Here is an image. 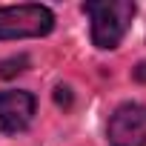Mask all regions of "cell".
Listing matches in <instances>:
<instances>
[{
    "label": "cell",
    "mask_w": 146,
    "mask_h": 146,
    "mask_svg": "<svg viewBox=\"0 0 146 146\" xmlns=\"http://www.w3.org/2000/svg\"><path fill=\"white\" fill-rule=\"evenodd\" d=\"M112 146H143L146 143V106L123 103L115 109L106 126Z\"/></svg>",
    "instance_id": "3"
},
{
    "label": "cell",
    "mask_w": 146,
    "mask_h": 146,
    "mask_svg": "<svg viewBox=\"0 0 146 146\" xmlns=\"http://www.w3.org/2000/svg\"><path fill=\"white\" fill-rule=\"evenodd\" d=\"M52 29H54V15L46 6H37V3L0 6V40L43 37Z\"/></svg>",
    "instance_id": "2"
},
{
    "label": "cell",
    "mask_w": 146,
    "mask_h": 146,
    "mask_svg": "<svg viewBox=\"0 0 146 146\" xmlns=\"http://www.w3.org/2000/svg\"><path fill=\"white\" fill-rule=\"evenodd\" d=\"M132 75H135V80H140V83H146V63H140L135 72H132Z\"/></svg>",
    "instance_id": "6"
},
{
    "label": "cell",
    "mask_w": 146,
    "mask_h": 146,
    "mask_svg": "<svg viewBox=\"0 0 146 146\" xmlns=\"http://www.w3.org/2000/svg\"><path fill=\"white\" fill-rule=\"evenodd\" d=\"M83 12L92 17V43L98 49H115L129 32L135 3L132 0H98V3H86Z\"/></svg>",
    "instance_id": "1"
},
{
    "label": "cell",
    "mask_w": 146,
    "mask_h": 146,
    "mask_svg": "<svg viewBox=\"0 0 146 146\" xmlns=\"http://www.w3.org/2000/svg\"><path fill=\"white\" fill-rule=\"evenodd\" d=\"M26 69H29V57L26 54L9 57V60L0 63V78H15V75H20V72H26Z\"/></svg>",
    "instance_id": "5"
},
{
    "label": "cell",
    "mask_w": 146,
    "mask_h": 146,
    "mask_svg": "<svg viewBox=\"0 0 146 146\" xmlns=\"http://www.w3.org/2000/svg\"><path fill=\"white\" fill-rule=\"evenodd\" d=\"M35 117V98L29 92H17V89H9V92H0V129L15 135V132H23Z\"/></svg>",
    "instance_id": "4"
}]
</instances>
